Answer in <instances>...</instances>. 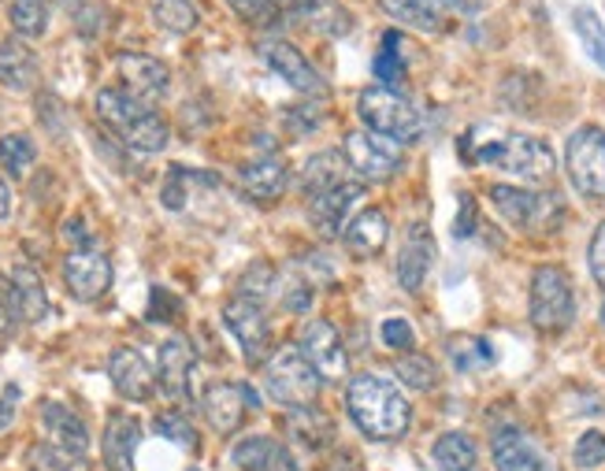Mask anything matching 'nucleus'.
<instances>
[{"label": "nucleus", "instance_id": "nucleus-1", "mask_svg": "<svg viewBox=\"0 0 605 471\" xmlns=\"http://www.w3.org/2000/svg\"><path fill=\"white\" fill-rule=\"evenodd\" d=\"M346 409L360 431L376 442H394L409 431L413 409L405 401V393L398 390V382L383 379V375H357L346 387Z\"/></svg>", "mask_w": 605, "mask_h": 471}, {"label": "nucleus", "instance_id": "nucleus-2", "mask_svg": "<svg viewBox=\"0 0 605 471\" xmlns=\"http://www.w3.org/2000/svg\"><path fill=\"white\" fill-rule=\"evenodd\" d=\"M97 116H101V123L112 127L130 149H138V152L168 149V138H171L168 123H163L146 101L130 97L127 90H101L97 93Z\"/></svg>", "mask_w": 605, "mask_h": 471}, {"label": "nucleus", "instance_id": "nucleus-3", "mask_svg": "<svg viewBox=\"0 0 605 471\" xmlns=\"http://www.w3.org/2000/svg\"><path fill=\"white\" fill-rule=\"evenodd\" d=\"M460 152L476 163H494V168L509 174H520L527 182H546L557 168L546 141L532 134H494L487 146H465L460 141Z\"/></svg>", "mask_w": 605, "mask_h": 471}, {"label": "nucleus", "instance_id": "nucleus-4", "mask_svg": "<svg viewBox=\"0 0 605 471\" xmlns=\"http://www.w3.org/2000/svg\"><path fill=\"white\" fill-rule=\"evenodd\" d=\"M357 116L365 119L371 134L394 138L398 146H413L424 134V116L398 90H387V86H368L357 97Z\"/></svg>", "mask_w": 605, "mask_h": 471}, {"label": "nucleus", "instance_id": "nucleus-5", "mask_svg": "<svg viewBox=\"0 0 605 471\" xmlns=\"http://www.w3.org/2000/svg\"><path fill=\"white\" fill-rule=\"evenodd\" d=\"M532 323L543 334L568 331L576 320V290H572V275L561 264H543L532 275Z\"/></svg>", "mask_w": 605, "mask_h": 471}, {"label": "nucleus", "instance_id": "nucleus-6", "mask_svg": "<svg viewBox=\"0 0 605 471\" xmlns=\"http://www.w3.org/2000/svg\"><path fill=\"white\" fill-rule=\"evenodd\" d=\"M490 201L516 230H527V234H554L561 219H565V201L557 193H538L524 190V186L498 182L490 186Z\"/></svg>", "mask_w": 605, "mask_h": 471}, {"label": "nucleus", "instance_id": "nucleus-7", "mask_svg": "<svg viewBox=\"0 0 605 471\" xmlns=\"http://www.w3.org/2000/svg\"><path fill=\"white\" fill-rule=\"evenodd\" d=\"M320 371L297 345H286L268 357V393L286 409H313L320 398Z\"/></svg>", "mask_w": 605, "mask_h": 471}, {"label": "nucleus", "instance_id": "nucleus-8", "mask_svg": "<svg viewBox=\"0 0 605 471\" xmlns=\"http://www.w3.org/2000/svg\"><path fill=\"white\" fill-rule=\"evenodd\" d=\"M565 168L572 186L591 197L605 201V130L602 127H579L565 146Z\"/></svg>", "mask_w": 605, "mask_h": 471}, {"label": "nucleus", "instance_id": "nucleus-9", "mask_svg": "<svg viewBox=\"0 0 605 471\" xmlns=\"http://www.w3.org/2000/svg\"><path fill=\"white\" fill-rule=\"evenodd\" d=\"M343 152H346V163L354 168L365 182H383L398 171L401 163V146L394 138H383V134H371V130H354L346 134L343 141Z\"/></svg>", "mask_w": 605, "mask_h": 471}, {"label": "nucleus", "instance_id": "nucleus-10", "mask_svg": "<svg viewBox=\"0 0 605 471\" xmlns=\"http://www.w3.org/2000/svg\"><path fill=\"white\" fill-rule=\"evenodd\" d=\"M249 409H260V393L249 382H212L201 393V412L216 434H235Z\"/></svg>", "mask_w": 605, "mask_h": 471}, {"label": "nucleus", "instance_id": "nucleus-11", "mask_svg": "<svg viewBox=\"0 0 605 471\" xmlns=\"http://www.w3.org/2000/svg\"><path fill=\"white\" fill-rule=\"evenodd\" d=\"M224 323H227V331L238 338V345H241V353H246L249 364H264V360H268L271 327H268V315H264L260 304L235 298L224 309Z\"/></svg>", "mask_w": 605, "mask_h": 471}, {"label": "nucleus", "instance_id": "nucleus-12", "mask_svg": "<svg viewBox=\"0 0 605 471\" xmlns=\"http://www.w3.org/2000/svg\"><path fill=\"white\" fill-rule=\"evenodd\" d=\"M297 349L305 353V360L320 371L324 379H343L346 368H349V357H346V345L338 331L327 320H313L305 323L301 338H297Z\"/></svg>", "mask_w": 605, "mask_h": 471}, {"label": "nucleus", "instance_id": "nucleus-13", "mask_svg": "<svg viewBox=\"0 0 605 471\" xmlns=\"http://www.w3.org/2000/svg\"><path fill=\"white\" fill-rule=\"evenodd\" d=\"M63 282H68L75 301H97L112 287V264H108L105 253L75 249V253L63 260Z\"/></svg>", "mask_w": 605, "mask_h": 471}, {"label": "nucleus", "instance_id": "nucleus-14", "mask_svg": "<svg viewBox=\"0 0 605 471\" xmlns=\"http://www.w3.org/2000/svg\"><path fill=\"white\" fill-rule=\"evenodd\" d=\"M4 304L16 312V320H27V323H41L49 315V293H46V282H41V275L34 268L19 264L12 275H8L4 282Z\"/></svg>", "mask_w": 605, "mask_h": 471}, {"label": "nucleus", "instance_id": "nucleus-15", "mask_svg": "<svg viewBox=\"0 0 605 471\" xmlns=\"http://www.w3.org/2000/svg\"><path fill=\"white\" fill-rule=\"evenodd\" d=\"M190 371H194V345L182 334L163 338L157 357V387L168 401L190 398Z\"/></svg>", "mask_w": 605, "mask_h": 471}, {"label": "nucleus", "instance_id": "nucleus-16", "mask_svg": "<svg viewBox=\"0 0 605 471\" xmlns=\"http://www.w3.org/2000/svg\"><path fill=\"white\" fill-rule=\"evenodd\" d=\"M108 379L119 398L127 401H149L157 393V371L149 368V360L138 349H116L108 357Z\"/></svg>", "mask_w": 605, "mask_h": 471}, {"label": "nucleus", "instance_id": "nucleus-17", "mask_svg": "<svg viewBox=\"0 0 605 471\" xmlns=\"http://www.w3.org/2000/svg\"><path fill=\"white\" fill-rule=\"evenodd\" d=\"M116 68H119V79H123V86H127V93L138 97V101L149 104V101H160V97L168 93L171 74L157 57H146V52H123Z\"/></svg>", "mask_w": 605, "mask_h": 471}, {"label": "nucleus", "instance_id": "nucleus-18", "mask_svg": "<svg viewBox=\"0 0 605 471\" xmlns=\"http://www.w3.org/2000/svg\"><path fill=\"white\" fill-rule=\"evenodd\" d=\"M268 68L279 74L286 86H294L297 93H324V79L316 74V68L301 57V49L290 41H264L260 46Z\"/></svg>", "mask_w": 605, "mask_h": 471}, {"label": "nucleus", "instance_id": "nucleus-19", "mask_svg": "<svg viewBox=\"0 0 605 471\" xmlns=\"http://www.w3.org/2000/svg\"><path fill=\"white\" fill-rule=\"evenodd\" d=\"M360 197H365V182H354V179H346L343 186H335V190H327V193L309 197V219H313L316 234L335 238L346 223V212L360 201Z\"/></svg>", "mask_w": 605, "mask_h": 471}, {"label": "nucleus", "instance_id": "nucleus-20", "mask_svg": "<svg viewBox=\"0 0 605 471\" xmlns=\"http://www.w3.org/2000/svg\"><path fill=\"white\" fill-rule=\"evenodd\" d=\"M494 471H557L549 460L538 453V445L516 427H505V431L494 434Z\"/></svg>", "mask_w": 605, "mask_h": 471}, {"label": "nucleus", "instance_id": "nucleus-21", "mask_svg": "<svg viewBox=\"0 0 605 471\" xmlns=\"http://www.w3.org/2000/svg\"><path fill=\"white\" fill-rule=\"evenodd\" d=\"M435 264V238L432 230H427L424 223L409 227V234H405L401 242V253H398V282L409 293H416L424 287L427 271H432Z\"/></svg>", "mask_w": 605, "mask_h": 471}, {"label": "nucleus", "instance_id": "nucleus-22", "mask_svg": "<svg viewBox=\"0 0 605 471\" xmlns=\"http://www.w3.org/2000/svg\"><path fill=\"white\" fill-rule=\"evenodd\" d=\"M41 427H46L49 445L68 449V453H79V457H86V449H90V427H86L79 420V412H71L68 404L60 401L41 404Z\"/></svg>", "mask_w": 605, "mask_h": 471}, {"label": "nucleus", "instance_id": "nucleus-23", "mask_svg": "<svg viewBox=\"0 0 605 471\" xmlns=\"http://www.w3.org/2000/svg\"><path fill=\"white\" fill-rule=\"evenodd\" d=\"M141 442V423L127 412H112L105 427V464L108 471H135V453Z\"/></svg>", "mask_w": 605, "mask_h": 471}, {"label": "nucleus", "instance_id": "nucleus-24", "mask_svg": "<svg viewBox=\"0 0 605 471\" xmlns=\"http://www.w3.org/2000/svg\"><path fill=\"white\" fill-rule=\"evenodd\" d=\"M343 238L354 257H360V260L379 257L390 238V219H387V212H379V208H368V212H360L354 223L346 227Z\"/></svg>", "mask_w": 605, "mask_h": 471}, {"label": "nucleus", "instance_id": "nucleus-25", "mask_svg": "<svg viewBox=\"0 0 605 471\" xmlns=\"http://www.w3.org/2000/svg\"><path fill=\"white\" fill-rule=\"evenodd\" d=\"M0 82L16 93H27L38 86V60L27 46H19L16 38L0 41Z\"/></svg>", "mask_w": 605, "mask_h": 471}, {"label": "nucleus", "instance_id": "nucleus-26", "mask_svg": "<svg viewBox=\"0 0 605 471\" xmlns=\"http://www.w3.org/2000/svg\"><path fill=\"white\" fill-rule=\"evenodd\" d=\"M238 179H241V190H246L252 201H275V197L286 190V163L275 157L252 160L241 168Z\"/></svg>", "mask_w": 605, "mask_h": 471}, {"label": "nucleus", "instance_id": "nucleus-27", "mask_svg": "<svg viewBox=\"0 0 605 471\" xmlns=\"http://www.w3.org/2000/svg\"><path fill=\"white\" fill-rule=\"evenodd\" d=\"M379 8L398 23L420 30H438L446 19V0H379Z\"/></svg>", "mask_w": 605, "mask_h": 471}, {"label": "nucleus", "instance_id": "nucleus-28", "mask_svg": "<svg viewBox=\"0 0 605 471\" xmlns=\"http://www.w3.org/2000/svg\"><path fill=\"white\" fill-rule=\"evenodd\" d=\"M346 182V152H320V157H313L305 163V174H301V186L305 193L316 197V193H327L335 190V186Z\"/></svg>", "mask_w": 605, "mask_h": 471}, {"label": "nucleus", "instance_id": "nucleus-29", "mask_svg": "<svg viewBox=\"0 0 605 471\" xmlns=\"http://www.w3.org/2000/svg\"><path fill=\"white\" fill-rule=\"evenodd\" d=\"M432 457H435L438 471H472L479 453H476V442H472L465 431H449L435 442Z\"/></svg>", "mask_w": 605, "mask_h": 471}, {"label": "nucleus", "instance_id": "nucleus-30", "mask_svg": "<svg viewBox=\"0 0 605 471\" xmlns=\"http://www.w3.org/2000/svg\"><path fill=\"white\" fill-rule=\"evenodd\" d=\"M279 453H282V445L271 442L268 434H249L230 449V460H235L241 471H271Z\"/></svg>", "mask_w": 605, "mask_h": 471}, {"label": "nucleus", "instance_id": "nucleus-31", "mask_svg": "<svg viewBox=\"0 0 605 471\" xmlns=\"http://www.w3.org/2000/svg\"><path fill=\"white\" fill-rule=\"evenodd\" d=\"M290 434H294V442H301L305 449H324L335 438V427L316 409H294L290 412Z\"/></svg>", "mask_w": 605, "mask_h": 471}, {"label": "nucleus", "instance_id": "nucleus-32", "mask_svg": "<svg viewBox=\"0 0 605 471\" xmlns=\"http://www.w3.org/2000/svg\"><path fill=\"white\" fill-rule=\"evenodd\" d=\"M449 360H454L457 371H479V368H490L494 364V349L487 338H476V334H460L449 342Z\"/></svg>", "mask_w": 605, "mask_h": 471}, {"label": "nucleus", "instance_id": "nucleus-33", "mask_svg": "<svg viewBox=\"0 0 605 471\" xmlns=\"http://www.w3.org/2000/svg\"><path fill=\"white\" fill-rule=\"evenodd\" d=\"M398 49H401V34H398V30H390V34L383 38L379 52H376V63H371L376 79L387 86V90H394V86L405 82V57Z\"/></svg>", "mask_w": 605, "mask_h": 471}, {"label": "nucleus", "instance_id": "nucleus-34", "mask_svg": "<svg viewBox=\"0 0 605 471\" xmlns=\"http://www.w3.org/2000/svg\"><path fill=\"white\" fill-rule=\"evenodd\" d=\"M8 16L19 38H41L49 27V8L46 0H8Z\"/></svg>", "mask_w": 605, "mask_h": 471}, {"label": "nucleus", "instance_id": "nucleus-35", "mask_svg": "<svg viewBox=\"0 0 605 471\" xmlns=\"http://www.w3.org/2000/svg\"><path fill=\"white\" fill-rule=\"evenodd\" d=\"M572 23H576V34L583 41V49H587V57L605 71V27H602L598 12H594V8H576V12H572Z\"/></svg>", "mask_w": 605, "mask_h": 471}, {"label": "nucleus", "instance_id": "nucleus-36", "mask_svg": "<svg viewBox=\"0 0 605 471\" xmlns=\"http://www.w3.org/2000/svg\"><path fill=\"white\" fill-rule=\"evenodd\" d=\"M38 160V146H34V138H27V134H4L0 138V168H4L8 174H27L30 171V163Z\"/></svg>", "mask_w": 605, "mask_h": 471}, {"label": "nucleus", "instance_id": "nucleus-37", "mask_svg": "<svg viewBox=\"0 0 605 471\" xmlns=\"http://www.w3.org/2000/svg\"><path fill=\"white\" fill-rule=\"evenodd\" d=\"M27 464H30V471H90L86 457L68 453V449H57V445H49V442H41V445L30 449Z\"/></svg>", "mask_w": 605, "mask_h": 471}, {"label": "nucleus", "instance_id": "nucleus-38", "mask_svg": "<svg viewBox=\"0 0 605 471\" xmlns=\"http://www.w3.org/2000/svg\"><path fill=\"white\" fill-rule=\"evenodd\" d=\"M394 375H398L405 387L416 390V393H424V390H432L435 382H438V371H435V360L432 357H424V353H405L398 364H394Z\"/></svg>", "mask_w": 605, "mask_h": 471}, {"label": "nucleus", "instance_id": "nucleus-39", "mask_svg": "<svg viewBox=\"0 0 605 471\" xmlns=\"http://www.w3.org/2000/svg\"><path fill=\"white\" fill-rule=\"evenodd\" d=\"M152 19H157V27L171 30V34H186V30L197 27V8L190 0H157Z\"/></svg>", "mask_w": 605, "mask_h": 471}, {"label": "nucleus", "instance_id": "nucleus-40", "mask_svg": "<svg viewBox=\"0 0 605 471\" xmlns=\"http://www.w3.org/2000/svg\"><path fill=\"white\" fill-rule=\"evenodd\" d=\"M268 293H275V271L264 264V260H257V264H249L246 275L238 279V298L260 304Z\"/></svg>", "mask_w": 605, "mask_h": 471}, {"label": "nucleus", "instance_id": "nucleus-41", "mask_svg": "<svg viewBox=\"0 0 605 471\" xmlns=\"http://www.w3.org/2000/svg\"><path fill=\"white\" fill-rule=\"evenodd\" d=\"M152 427H157V434H160V438H168V442L182 445V449H194V445H197L194 423L186 420L182 412H160L157 420H152Z\"/></svg>", "mask_w": 605, "mask_h": 471}, {"label": "nucleus", "instance_id": "nucleus-42", "mask_svg": "<svg viewBox=\"0 0 605 471\" xmlns=\"http://www.w3.org/2000/svg\"><path fill=\"white\" fill-rule=\"evenodd\" d=\"M572 464L579 471H594L605 464V434L602 431H587L572 449Z\"/></svg>", "mask_w": 605, "mask_h": 471}, {"label": "nucleus", "instance_id": "nucleus-43", "mask_svg": "<svg viewBox=\"0 0 605 471\" xmlns=\"http://www.w3.org/2000/svg\"><path fill=\"white\" fill-rule=\"evenodd\" d=\"M379 338H383V345L387 349H398V353H413V345H416V331H413V323L409 320H383L379 327Z\"/></svg>", "mask_w": 605, "mask_h": 471}, {"label": "nucleus", "instance_id": "nucleus-44", "mask_svg": "<svg viewBox=\"0 0 605 471\" xmlns=\"http://www.w3.org/2000/svg\"><path fill=\"white\" fill-rule=\"evenodd\" d=\"M313 304V287L301 275H286L282 287V309L286 312H305Z\"/></svg>", "mask_w": 605, "mask_h": 471}, {"label": "nucleus", "instance_id": "nucleus-45", "mask_svg": "<svg viewBox=\"0 0 605 471\" xmlns=\"http://www.w3.org/2000/svg\"><path fill=\"white\" fill-rule=\"evenodd\" d=\"M587 264H591V275L594 282L605 290V219L598 223V230H594L591 238V249H587Z\"/></svg>", "mask_w": 605, "mask_h": 471}, {"label": "nucleus", "instance_id": "nucleus-46", "mask_svg": "<svg viewBox=\"0 0 605 471\" xmlns=\"http://www.w3.org/2000/svg\"><path fill=\"white\" fill-rule=\"evenodd\" d=\"M227 4L235 8V12L246 19V23H264L279 0H227Z\"/></svg>", "mask_w": 605, "mask_h": 471}, {"label": "nucleus", "instance_id": "nucleus-47", "mask_svg": "<svg viewBox=\"0 0 605 471\" xmlns=\"http://www.w3.org/2000/svg\"><path fill=\"white\" fill-rule=\"evenodd\" d=\"M163 204H168L171 212H179V208L186 204V190H182V171H179V168L171 171L168 186H163Z\"/></svg>", "mask_w": 605, "mask_h": 471}, {"label": "nucleus", "instance_id": "nucleus-48", "mask_svg": "<svg viewBox=\"0 0 605 471\" xmlns=\"http://www.w3.org/2000/svg\"><path fill=\"white\" fill-rule=\"evenodd\" d=\"M16 398H19L16 387H8V393L0 398V431H8L16 423Z\"/></svg>", "mask_w": 605, "mask_h": 471}, {"label": "nucleus", "instance_id": "nucleus-49", "mask_svg": "<svg viewBox=\"0 0 605 471\" xmlns=\"http://www.w3.org/2000/svg\"><path fill=\"white\" fill-rule=\"evenodd\" d=\"M63 238H68V245H79V249H86V242H90L82 219H68V223H63Z\"/></svg>", "mask_w": 605, "mask_h": 471}, {"label": "nucleus", "instance_id": "nucleus-50", "mask_svg": "<svg viewBox=\"0 0 605 471\" xmlns=\"http://www.w3.org/2000/svg\"><path fill=\"white\" fill-rule=\"evenodd\" d=\"M460 204H465V208H460V219H457V238H468L472 234V216H476V208H472V197H465Z\"/></svg>", "mask_w": 605, "mask_h": 471}, {"label": "nucleus", "instance_id": "nucleus-51", "mask_svg": "<svg viewBox=\"0 0 605 471\" xmlns=\"http://www.w3.org/2000/svg\"><path fill=\"white\" fill-rule=\"evenodd\" d=\"M12 216V190H8V182L0 179V223Z\"/></svg>", "mask_w": 605, "mask_h": 471}, {"label": "nucleus", "instance_id": "nucleus-52", "mask_svg": "<svg viewBox=\"0 0 605 471\" xmlns=\"http://www.w3.org/2000/svg\"><path fill=\"white\" fill-rule=\"evenodd\" d=\"M12 320H16V312L8 309V304H4V298H0V338H4L8 331H12Z\"/></svg>", "mask_w": 605, "mask_h": 471}, {"label": "nucleus", "instance_id": "nucleus-53", "mask_svg": "<svg viewBox=\"0 0 605 471\" xmlns=\"http://www.w3.org/2000/svg\"><path fill=\"white\" fill-rule=\"evenodd\" d=\"M602 323H605V304H602Z\"/></svg>", "mask_w": 605, "mask_h": 471}, {"label": "nucleus", "instance_id": "nucleus-54", "mask_svg": "<svg viewBox=\"0 0 605 471\" xmlns=\"http://www.w3.org/2000/svg\"><path fill=\"white\" fill-rule=\"evenodd\" d=\"M190 471H197V468H190Z\"/></svg>", "mask_w": 605, "mask_h": 471}]
</instances>
